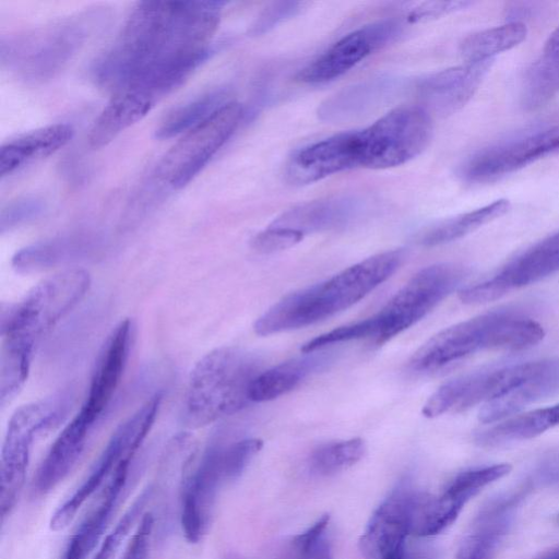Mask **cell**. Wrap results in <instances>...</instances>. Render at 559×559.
<instances>
[{
    "label": "cell",
    "instance_id": "cell-1",
    "mask_svg": "<svg viewBox=\"0 0 559 559\" xmlns=\"http://www.w3.org/2000/svg\"><path fill=\"white\" fill-rule=\"evenodd\" d=\"M222 1H141L111 47L92 69L95 81L115 92L144 88L162 99L211 55Z\"/></svg>",
    "mask_w": 559,
    "mask_h": 559
},
{
    "label": "cell",
    "instance_id": "cell-2",
    "mask_svg": "<svg viewBox=\"0 0 559 559\" xmlns=\"http://www.w3.org/2000/svg\"><path fill=\"white\" fill-rule=\"evenodd\" d=\"M403 259V250H388L355 263L328 280L289 293L257 319L254 332L267 336L329 319L385 282Z\"/></svg>",
    "mask_w": 559,
    "mask_h": 559
},
{
    "label": "cell",
    "instance_id": "cell-3",
    "mask_svg": "<svg viewBox=\"0 0 559 559\" xmlns=\"http://www.w3.org/2000/svg\"><path fill=\"white\" fill-rule=\"evenodd\" d=\"M545 335L534 319L511 311H491L451 325L425 342L411 357L415 372H431L483 350H521Z\"/></svg>",
    "mask_w": 559,
    "mask_h": 559
},
{
    "label": "cell",
    "instance_id": "cell-4",
    "mask_svg": "<svg viewBox=\"0 0 559 559\" xmlns=\"http://www.w3.org/2000/svg\"><path fill=\"white\" fill-rule=\"evenodd\" d=\"M261 371L260 358L239 347L224 346L204 355L189 377L187 425L203 427L242 409L250 403V386Z\"/></svg>",
    "mask_w": 559,
    "mask_h": 559
},
{
    "label": "cell",
    "instance_id": "cell-5",
    "mask_svg": "<svg viewBox=\"0 0 559 559\" xmlns=\"http://www.w3.org/2000/svg\"><path fill=\"white\" fill-rule=\"evenodd\" d=\"M465 277V269L455 264L440 263L421 269L379 312L344 325V340L367 338L377 345L383 344L423 319Z\"/></svg>",
    "mask_w": 559,
    "mask_h": 559
},
{
    "label": "cell",
    "instance_id": "cell-6",
    "mask_svg": "<svg viewBox=\"0 0 559 559\" xmlns=\"http://www.w3.org/2000/svg\"><path fill=\"white\" fill-rule=\"evenodd\" d=\"M90 285L85 270L70 269L43 280L20 301L2 304V341L35 349L40 338L80 302Z\"/></svg>",
    "mask_w": 559,
    "mask_h": 559
},
{
    "label": "cell",
    "instance_id": "cell-7",
    "mask_svg": "<svg viewBox=\"0 0 559 559\" xmlns=\"http://www.w3.org/2000/svg\"><path fill=\"white\" fill-rule=\"evenodd\" d=\"M86 17L70 16L2 40V64L26 83L53 78L85 41Z\"/></svg>",
    "mask_w": 559,
    "mask_h": 559
},
{
    "label": "cell",
    "instance_id": "cell-8",
    "mask_svg": "<svg viewBox=\"0 0 559 559\" xmlns=\"http://www.w3.org/2000/svg\"><path fill=\"white\" fill-rule=\"evenodd\" d=\"M432 134L429 112L420 106H402L359 130L360 167L385 169L418 156Z\"/></svg>",
    "mask_w": 559,
    "mask_h": 559
},
{
    "label": "cell",
    "instance_id": "cell-9",
    "mask_svg": "<svg viewBox=\"0 0 559 559\" xmlns=\"http://www.w3.org/2000/svg\"><path fill=\"white\" fill-rule=\"evenodd\" d=\"M63 412L62 402L46 400L22 405L10 418L0 461L2 521L12 512L22 492L34 439L57 426Z\"/></svg>",
    "mask_w": 559,
    "mask_h": 559
},
{
    "label": "cell",
    "instance_id": "cell-10",
    "mask_svg": "<svg viewBox=\"0 0 559 559\" xmlns=\"http://www.w3.org/2000/svg\"><path fill=\"white\" fill-rule=\"evenodd\" d=\"M162 399L160 393L152 396L115 430L86 478L53 512L49 522L51 531L66 528L80 508L111 477L117 467L132 460L157 417Z\"/></svg>",
    "mask_w": 559,
    "mask_h": 559
},
{
    "label": "cell",
    "instance_id": "cell-11",
    "mask_svg": "<svg viewBox=\"0 0 559 559\" xmlns=\"http://www.w3.org/2000/svg\"><path fill=\"white\" fill-rule=\"evenodd\" d=\"M242 116V106L230 100L204 122L182 134L158 163V179L174 190L187 186L230 139Z\"/></svg>",
    "mask_w": 559,
    "mask_h": 559
},
{
    "label": "cell",
    "instance_id": "cell-12",
    "mask_svg": "<svg viewBox=\"0 0 559 559\" xmlns=\"http://www.w3.org/2000/svg\"><path fill=\"white\" fill-rule=\"evenodd\" d=\"M544 360L526 361L481 369L443 383L424 404L425 417L461 413L486 404L524 382L543 366Z\"/></svg>",
    "mask_w": 559,
    "mask_h": 559
},
{
    "label": "cell",
    "instance_id": "cell-13",
    "mask_svg": "<svg viewBox=\"0 0 559 559\" xmlns=\"http://www.w3.org/2000/svg\"><path fill=\"white\" fill-rule=\"evenodd\" d=\"M423 495L409 481L403 480L384 499L359 540L365 559H400L405 554Z\"/></svg>",
    "mask_w": 559,
    "mask_h": 559
},
{
    "label": "cell",
    "instance_id": "cell-14",
    "mask_svg": "<svg viewBox=\"0 0 559 559\" xmlns=\"http://www.w3.org/2000/svg\"><path fill=\"white\" fill-rule=\"evenodd\" d=\"M223 484L222 445L209 447L198 461L193 452L182 465L180 524L190 544L206 533Z\"/></svg>",
    "mask_w": 559,
    "mask_h": 559
},
{
    "label": "cell",
    "instance_id": "cell-15",
    "mask_svg": "<svg viewBox=\"0 0 559 559\" xmlns=\"http://www.w3.org/2000/svg\"><path fill=\"white\" fill-rule=\"evenodd\" d=\"M559 271V230L518 254L491 277L460 290L464 304H483Z\"/></svg>",
    "mask_w": 559,
    "mask_h": 559
},
{
    "label": "cell",
    "instance_id": "cell-16",
    "mask_svg": "<svg viewBox=\"0 0 559 559\" xmlns=\"http://www.w3.org/2000/svg\"><path fill=\"white\" fill-rule=\"evenodd\" d=\"M559 153V124L496 143L476 153L464 166L471 182H487Z\"/></svg>",
    "mask_w": 559,
    "mask_h": 559
},
{
    "label": "cell",
    "instance_id": "cell-17",
    "mask_svg": "<svg viewBox=\"0 0 559 559\" xmlns=\"http://www.w3.org/2000/svg\"><path fill=\"white\" fill-rule=\"evenodd\" d=\"M401 25L393 20L381 21L355 29L306 66L298 80L308 84H321L335 80L356 64L393 40Z\"/></svg>",
    "mask_w": 559,
    "mask_h": 559
},
{
    "label": "cell",
    "instance_id": "cell-18",
    "mask_svg": "<svg viewBox=\"0 0 559 559\" xmlns=\"http://www.w3.org/2000/svg\"><path fill=\"white\" fill-rule=\"evenodd\" d=\"M510 471L511 465L507 463L468 469L456 475L440 496L424 495L416 512L413 534L427 537L441 533L456 520L468 500Z\"/></svg>",
    "mask_w": 559,
    "mask_h": 559
},
{
    "label": "cell",
    "instance_id": "cell-19",
    "mask_svg": "<svg viewBox=\"0 0 559 559\" xmlns=\"http://www.w3.org/2000/svg\"><path fill=\"white\" fill-rule=\"evenodd\" d=\"M356 167H360L359 130L337 133L298 150L287 163L286 177L300 186Z\"/></svg>",
    "mask_w": 559,
    "mask_h": 559
},
{
    "label": "cell",
    "instance_id": "cell-20",
    "mask_svg": "<svg viewBox=\"0 0 559 559\" xmlns=\"http://www.w3.org/2000/svg\"><path fill=\"white\" fill-rule=\"evenodd\" d=\"M132 336L130 320L121 321L105 341L96 360L88 392L79 413L92 425L109 405L123 373Z\"/></svg>",
    "mask_w": 559,
    "mask_h": 559
},
{
    "label": "cell",
    "instance_id": "cell-21",
    "mask_svg": "<svg viewBox=\"0 0 559 559\" xmlns=\"http://www.w3.org/2000/svg\"><path fill=\"white\" fill-rule=\"evenodd\" d=\"M492 62L493 59L465 61L461 66L433 73L419 84V96L427 108L438 114L455 112L478 90Z\"/></svg>",
    "mask_w": 559,
    "mask_h": 559
},
{
    "label": "cell",
    "instance_id": "cell-22",
    "mask_svg": "<svg viewBox=\"0 0 559 559\" xmlns=\"http://www.w3.org/2000/svg\"><path fill=\"white\" fill-rule=\"evenodd\" d=\"M131 461L122 462L106 481L96 503L71 535L61 559H87L102 538L126 486Z\"/></svg>",
    "mask_w": 559,
    "mask_h": 559
},
{
    "label": "cell",
    "instance_id": "cell-23",
    "mask_svg": "<svg viewBox=\"0 0 559 559\" xmlns=\"http://www.w3.org/2000/svg\"><path fill=\"white\" fill-rule=\"evenodd\" d=\"M94 425L79 412L62 429L41 461L33 479V490L45 495L55 489L81 457Z\"/></svg>",
    "mask_w": 559,
    "mask_h": 559
},
{
    "label": "cell",
    "instance_id": "cell-24",
    "mask_svg": "<svg viewBox=\"0 0 559 559\" xmlns=\"http://www.w3.org/2000/svg\"><path fill=\"white\" fill-rule=\"evenodd\" d=\"M156 103L158 100L154 96L138 87L126 86L112 92V97L90 130V145L94 148L107 145L146 116Z\"/></svg>",
    "mask_w": 559,
    "mask_h": 559
},
{
    "label": "cell",
    "instance_id": "cell-25",
    "mask_svg": "<svg viewBox=\"0 0 559 559\" xmlns=\"http://www.w3.org/2000/svg\"><path fill=\"white\" fill-rule=\"evenodd\" d=\"M74 133L67 123H56L38 128L10 139L0 148V176L45 158L70 142Z\"/></svg>",
    "mask_w": 559,
    "mask_h": 559
},
{
    "label": "cell",
    "instance_id": "cell-26",
    "mask_svg": "<svg viewBox=\"0 0 559 559\" xmlns=\"http://www.w3.org/2000/svg\"><path fill=\"white\" fill-rule=\"evenodd\" d=\"M557 392H559V359H548L524 382L484 404L478 418L485 424L503 420L525 406Z\"/></svg>",
    "mask_w": 559,
    "mask_h": 559
},
{
    "label": "cell",
    "instance_id": "cell-27",
    "mask_svg": "<svg viewBox=\"0 0 559 559\" xmlns=\"http://www.w3.org/2000/svg\"><path fill=\"white\" fill-rule=\"evenodd\" d=\"M329 361V355L316 350L262 370L250 386V402H267L290 392Z\"/></svg>",
    "mask_w": 559,
    "mask_h": 559
},
{
    "label": "cell",
    "instance_id": "cell-28",
    "mask_svg": "<svg viewBox=\"0 0 559 559\" xmlns=\"http://www.w3.org/2000/svg\"><path fill=\"white\" fill-rule=\"evenodd\" d=\"M559 92V26L549 35L540 55L531 64L522 86V104L534 110Z\"/></svg>",
    "mask_w": 559,
    "mask_h": 559
},
{
    "label": "cell",
    "instance_id": "cell-29",
    "mask_svg": "<svg viewBox=\"0 0 559 559\" xmlns=\"http://www.w3.org/2000/svg\"><path fill=\"white\" fill-rule=\"evenodd\" d=\"M511 501L491 506L479 514L462 540L455 559H495L511 522Z\"/></svg>",
    "mask_w": 559,
    "mask_h": 559
},
{
    "label": "cell",
    "instance_id": "cell-30",
    "mask_svg": "<svg viewBox=\"0 0 559 559\" xmlns=\"http://www.w3.org/2000/svg\"><path fill=\"white\" fill-rule=\"evenodd\" d=\"M559 425V403L530 411L491 426L476 436L483 447H496L534 438Z\"/></svg>",
    "mask_w": 559,
    "mask_h": 559
},
{
    "label": "cell",
    "instance_id": "cell-31",
    "mask_svg": "<svg viewBox=\"0 0 559 559\" xmlns=\"http://www.w3.org/2000/svg\"><path fill=\"white\" fill-rule=\"evenodd\" d=\"M228 102L230 100L223 90H213L194 96L165 115L155 131V136L164 140L182 135L204 122Z\"/></svg>",
    "mask_w": 559,
    "mask_h": 559
},
{
    "label": "cell",
    "instance_id": "cell-32",
    "mask_svg": "<svg viewBox=\"0 0 559 559\" xmlns=\"http://www.w3.org/2000/svg\"><path fill=\"white\" fill-rule=\"evenodd\" d=\"M347 213L348 205L340 200L313 201L283 213L271 225L305 236L308 233L337 226L345 219Z\"/></svg>",
    "mask_w": 559,
    "mask_h": 559
},
{
    "label": "cell",
    "instance_id": "cell-33",
    "mask_svg": "<svg viewBox=\"0 0 559 559\" xmlns=\"http://www.w3.org/2000/svg\"><path fill=\"white\" fill-rule=\"evenodd\" d=\"M510 209V202L500 199L466 212L450 219H447L427 230L419 239L420 243L427 247L444 245L460 239L479 227L499 218Z\"/></svg>",
    "mask_w": 559,
    "mask_h": 559
},
{
    "label": "cell",
    "instance_id": "cell-34",
    "mask_svg": "<svg viewBox=\"0 0 559 559\" xmlns=\"http://www.w3.org/2000/svg\"><path fill=\"white\" fill-rule=\"evenodd\" d=\"M526 34L525 24L513 21L468 35L461 43L460 50L465 61L491 60L497 53L519 45Z\"/></svg>",
    "mask_w": 559,
    "mask_h": 559
},
{
    "label": "cell",
    "instance_id": "cell-35",
    "mask_svg": "<svg viewBox=\"0 0 559 559\" xmlns=\"http://www.w3.org/2000/svg\"><path fill=\"white\" fill-rule=\"evenodd\" d=\"M365 452L366 445L360 438L330 442L312 451L308 468L313 475L331 476L356 464Z\"/></svg>",
    "mask_w": 559,
    "mask_h": 559
},
{
    "label": "cell",
    "instance_id": "cell-36",
    "mask_svg": "<svg viewBox=\"0 0 559 559\" xmlns=\"http://www.w3.org/2000/svg\"><path fill=\"white\" fill-rule=\"evenodd\" d=\"M34 349L26 346L2 342L0 358V404L4 406L24 386Z\"/></svg>",
    "mask_w": 559,
    "mask_h": 559
},
{
    "label": "cell",
    "instance_id": "cell-37",
    "mask_svg": "<svg viewBox=\"0 0 559 559\" xmlns=\"http://www.w3.org/2000/svg\"><path fill=\"white\" fill-rule=\"evenodd\" d=\"M84 240L79 237L57 238L21 249L13 257V266L20 272H31L55 264L76 250H81Z\"/></svg>",
    "mask_w": 559,
    "mask_h": 559
},
{
    "label": "cell",
    "instance_id": "cell-38",
    "mask_svg": "<svg viewBox=\"0 0 559 559\" xmlns=\"http://www.w3.org/2000/svg\"><path fill=\"white\" fill-rule=\"evenodd\" d=\"M154 488L147 486L136 497L130 508L126 511L123 516L116 524L114 530L105 537L98 551L93 559H115L116 555L121 547L123 540L128 536L131 527L136 522L138 518L142 515L144 508L152 498Z\"/></svg>",
    "mask_w": 559,
    "mask_h": 559
},
{
    "label": "cell",
    "instance_id": "cell-39",
    "mask_svg": "<svg viewBox=\"0 0 559 559\" xmlns=\"http://www.w3.org/2000/svg\"><path fill=\"white\" fill-rule=\"evenodd\" d=\"M262 441L247 438L222 445V472L224 483L236 480L241 476L253 457L262 449Z\"/></svg>",
    "mask_w": 559,
    "mask_h": 559
},
{
    "label": "cell",
    "instance_id": "cell-40",
    "mask_svg": "<svg viewBox=\"0 0 559 559\" xmlns=\"http://www.w3.org/2000/svg\"><path fill=\"white\" fill-rule=\"evenodd\" d=\"M44 210V202L35 197H25L11 201L0 215L1 233L11 230L36 218Z\"/></svg>",
    "mask_w": 559,
    "mask_h": 559
},
{
    "label": "cell",
    "instance_id": "cell-41",
    "mask_svg": "<svg viewBox=\"0 0 559 559\" xmlns=\"http://www.w3.org/2000/svg\"><path fill=\"white\" fill-rule=\"evenodd\" d=\"M302 238L295 230L270 225L253 237L251 247L261 253H273L297 245Z\"/></svg>",
    "mask_w": 559,
    "mask_h": 559
},
{
    "label": "cell",
    "instance_id": "cell-42",
    "mask_svg": "<svg viewBox=\"0 0 559 559\" xmlns=\"http://www.w3.org/2000/svg\"><path fill=\"white\" fill-rule=\"evenodd\" d=\"M153 530V514H143L138 528L127 546L122 559H150Z\"/></svg>",
    "mask_w": 559,
    "mask_h": 559
},
{
    "label": "cell",
    "instance_id": "cell-43",
    "mask_svg": "<svg viewBox=\"0 0 559 559\" xmlns=\"http://www.w3.org/2000/svg\"><path fill=\"white\" fill-rule=\"evenodd\" d=\"M299 2H277L273 3L272 7L267 8L252 26L251 32L253 34H261L267 32L280 22L284 21L295 14L300 8Z\"/></svg>",
    "mask_w": 559,
    "mask_h": 559
},
{
    "label": "cell",
    "instance_id": "cell-44",
    "mask_svg": "<svg viewBox=\"0 0 559 559\" xmlns=\"http://www.w3.org/2000/svg\"><path fill=\"white\" fill-rule=\"evenodd\" d=\"M325 531L310 543L302 559H333L331 543Z\"/></svg>",
    "mask_w": 559,
    "mask_h": 559
},
{
    "label": "cell",
    "instance_id": "cell-45",
    "mask_svg": "<svg viewBox=\"0 0 559 559\" xmlns=\"http://www.w3.org/2000/svg\"><path fill=\"white\" fill-rule=\"evenodd\" d=\"M400 559H436V555L427 548H407Z\"/></svg>",
    "mask_w": 559,
    "mask_h": 559
},
{
    "label": "cell",
    "instance_id": "cell-46",
    "mask_svg": "<svg viewBox=\"0 0 559 559\" xmlns=\"http://www.w3.org/2000/svg\"><path fill=\"white\" fill-rule=\"evenodd\" d=\"M540 559H559V548L549 551Z\"/></svg>",
    "mask_w": 559,
    "mask_h": 559
}]
</instances>
